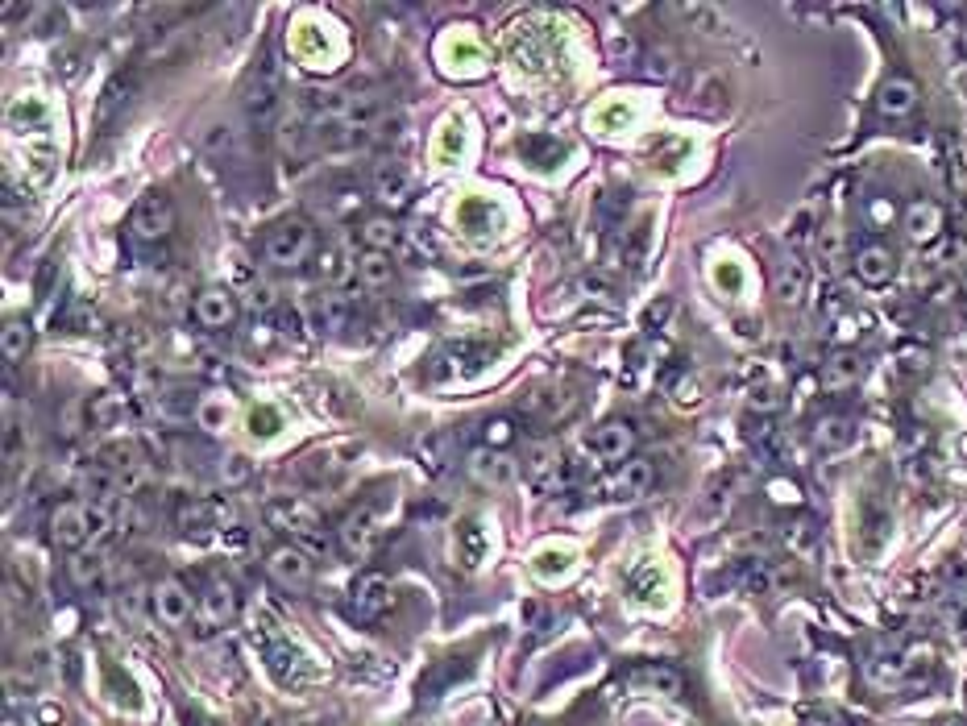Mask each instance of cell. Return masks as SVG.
I'll use <instances>...</instances> for the list:
<instances>
[{
  "mask_svg": "<svg viewBox=\"0 0 967 726\" xmlns=\"http://www.w3.org/2000/svg\"><path fill=\"white\" fill-rule=\"evenodd\" d=\"M312 254H316V233L308 220H283L266 237V262L279 270H299Z\"/></svg>",
  "mask_w": 967,
  "mask_h": 726,
  "instance_id": "obj_1",
  "label": "cell"
},
{
  "mask_svg": "<svg viewBox=\"0 0 967 726\" xmlns=\"http://www.w3.org/2000/svg\"><path fill=\"white\" fill-rule=\"evenodd\" d=\"M266 519L274 523V527H283V532H291V536H299L308 548H320L324 540H320V519H316V511L308 507V502H299V498H274V502H266Z\"/></svg>",
  "mask_w": 967,
  "mask_h": 726,
  "instance_id": "obj_2",
  "label": "cell"
},
{
  "mask_svg": "<svg viewBox=\"0 0 967 726\" xmlns=\"http://www.w3.org/2000/svg\"><path fill=\"white\" fill-rule=\"evenodd\" d=\"M129 225H133L137 237H146V241L167 237L175 229V204H171V195L167 191H146L142 200H137Z\"/></svg>",
  "mask_w": 967,
  "mask_h": 726,
  "instance_id": "obj_3",
  "label": "cell"
},
{
  "mask_svg": "<svg viewBox=\"0 0 967 726\" xmlns=\"http://www.w3.org/2000/svg\"><path fill=\"white\" fill-rule=\"evenodd\" d=\"M586 449L598 457V461H611V465H623L631 461V449H635V428L627 420H611L594 428V436L586 440Z\"/></svg>",
  "mask_w": 967,
  "mask_h": 726,
  "instance_id": "obj_4",
  "label": "cell"
},
{
  "mask_svg": "<svg viewBox=\"0 0 967 726\" xmlns=\"http://www.w3.org/2000/svg\"><path fill=\"white\" fill-rule=\"evenodd\" d=\"M50 536L63 548H84L88 536V502H59L50 515Z\"/></svg>",
  "mask_w": 967,
  "mask_h": 726,
  "instance_id": "obj_5",
  "label": "cell"
},
{
  "mask_svg": "<svg viewBox=\"0 0 967 726\" xmlns=\"http://www.w3.org/2000/svg\"><path fill=\"white\" fill-rule=\"evenodd\" d=\"M308 316H312V324L320 332H341L353 320V295H345V291H320L308 303Z\"/></svg>",
  "mask_w": 967,
  "mask_h": 726,
  "instance_id": "obj_6",
  "label": "cell"
},
{
  "mask_svg": "<svg viewBox=\"0 0 967 726\" xmlns=\"http://www.w3.org/2000/svg\"><path fill=\"white\" fill-rule=\"evenodd\" d=\"M79 494H84L92 507H117L125 486H121V478L108 465H92V469L79 473Z\"/></svg>",
  "mask_w": 967,
  "mask_h": 726,
  "instance_id": "obj_7",
  "label": "cell"
},
{
  "mask_svg": "<svg viewBox=\"0 0 967 726\" xmlns=\"http://www.w3.org/2000/svg\"><path fill=\"white\" fill-rule=\"evenodd\" d=\"M150 598H154L158 619L167 623V627H183V623L191 619V594H187V585H183V581H175V577L158 581V590H154Z\"/></svg>",
  "mask_w": 967,
  "mask_h": 726,
  "instance_id": "obj_8",
  "label": "cell"
},
{
  "mask_svg": "<svg viewBox=\"0 0 967 726\" xmlns=\"http://www.w3.org/2000/svg\"><path fill=\"white\" fill-rule=\"evenodd\" d=\"M938 233H943V208L934 200H914L905 208V237L914 245H930Z\"/></svg>",
  "mask_w": 967,
  "mask_h": 726,
  "instance_id": "obj_9",
  "label": "cell"
},
{
  "mask_svg": "<svg viewBox=\"0 0 967 726\" xmlns=\"http://www.w3.org/2000/svg\"><path fill=\"white\" fill-rule=\"evenodd\" d=\"M196 320L204 324V328H229L233 320H237V299L225 291V287H208V291H200L196 295Z\"/></svg>",
  "mask_w": 967,
  "mask_h": 726,
  "instance_id": "obj_10",
  "label": "cell"
},
{
  "mask_svg": "<svg viewBox=\"0 0 967 726\" xmlns=\"http://www.w3.org/2000/svg\"><path fill=\"white\" fill-rule=\"evenodd\" d=\"M914 104H918V83L909 75H893V79L880 83L876 108L884 117H905V113H914Z\"/></svg>",
  "mask_w": 967,
  "mask_h": 726,
  "instance_id": "obj_11",
  "label": "cell"
},
{
  "mask_svg": "<svg viewBox=\"0 0 967 726\" xmlns=\"http://www.w3.org/2000/svg\"><path fill=\"white\" fill-rule=\"evenodd\" d=\"M893 274H897L893 249H884V245H864L860 254H855V278H860V283H868V287H884Z\"/></svg>",
  "mask_w": 967,
  "mask_h": 726,
  "instance_id": "obj_12",
  "label": "cell"
},
{
  "mask_svg": "<svg viewBox=\"0 0 967 726\" xmlns=\"http://www.w3.org/2000/svg\"><path fill=\"white\" fill-rule=\"evenodd\" d=\"M266 565H270V577L283 581V585H303V581L312 577V556L303 552V548H295V544L274 548Z\"/></svg>",
  "mask_w": 967,
  "mask_h": 726,
  "instance_id": "obj_13",
  "label": "cell"
},
{
  "mask_svg": "<svg viewBox=\"0 0 967 726\" xmlns=\"http://www.w3.org/2000/svg\"><path fill=\"white\" fill-rule=\"evenodd\" d=\"M469 473L482 482V486H511L515 482V461L499 449H478L469 457Z\"/></svg>",
  "mask_w": 967,
  "mask_h": 726,
  "instance_id": "obj_14",
  "label": "cell"
},
{
  "mask_svg": "<svg viewBox=\"0 0 967 726\" xmlns=\"http://www.w3.org/2000/svg\"><path fill=\"white\" fill-rule=\"evenodd\" d=\"M652 478H656L652 461L631 457V461L619 465V473H615V482H611V486H615V494H623V498H640V494L652 490Z\"/></svg>",
  "mask_w": 967,
  "mask_h": 726,
  "instance_id": "obj_15",
  "label": "cell"
},
{
  "mask_svg": "<svg viewBox=\"0 0 967 726\" xmlns=\"http://www.w3.org/2000/svg\"><path fill=\"white\" fill-rule=\"evenodd\" d=\"M353 606H357V614H366V619H374V614H382L386 606H391V581L378 577V573H370L366 581H357V590H353Z\"/></svg>",
  "mask_w": 967,
  "mask_h": 726,
  "instance_id": "obj_16",
  "label": "cell"
},
{
  "mask_svg": "<svg viewBox=\"0 0 967 726\" xmlns=\"http://www.w3.org/2000/svg\"><path fill=\"white\" fill-rule=\"evenodd\" d=\"M200 610H204V619H208L212 627L229 623L233 614H237V594H233V585H229V581H212L208 590H204V598H200Z\"/></svg>",
  "mask_w": 967,
  "mask_h": 726,
  "instance_id": "obj_17",
  "label": "cell"
},
{
  "mask_svg": "<svg viewBox=\"0 0 967 726\" xmlns=\"http://www.w3.org/2000/svg\"><path fill=\"white\" fill-rule=\"evenodd\" d=\"M341 540H345L349 552L366 556V552L374 548V540H378V523H374V515H370V511H353V515L341 523Z\"/></svg>",
  "mask_w": 967,
  "mask_h": 726,
  "instance_id": "obj_18",
  "label": "cell"
},
{
  "mask_svg": "<svg viewBox=\"0 0 967 726\" xmlns=\"http://www.w3.org/2000/svg\"><path fill=\"white\" fill-rule=\"evenodd\" d=\"M357 278L370 287V291H382L395 283V262L391 254H374V249H366L362 258H357Z\"/></svg>",
  "mask_w": 967,
  "mask_h": 726,
  "instance_id": "obj_19",
  "label": "cell"
},
{
  "mask_svg": "<svg viewBox=\"0 0 967 726\" xmlns=\"http://www.w3.org/2000/svg\"><path fill=\"white\" fill-rule=\"evenodd\" d=\"M631 681L644 685V689H652V693H665V697H677L681 693V673H677L673 664H644V668H635Z\"/></svg>",
  "mask_w": 967,
  "mask_h": 726,
  "instance_id": "obj_20",
  "label": "cell"
},
{
  "mask_svg": "<svg viewBox=\"0 0 967 726\" xmlns=\"http://www.w3.org/2000/svg\"><path fill=\"white\" fill-rule=\"evenodd\" d=\"M557 469H561V449L552 440H536L532 449H528V473H532V482L548 486L552 478H557Z\"/></svg>",
  "mask_w": 967,
  "mask_h": 726,
  "instance_id": "obj_21",
  "label": "cell"
},
{
  "mask_svg": "<svg viewBox=\"0 0 967 726\" xmlns=\"http://www.w3.org/2000/svg\"><path fill=\"white\" fill-rule=\"evenodd\" d=\"M457 548H461V561L474 569V565H482V556H486V548H490V536H486V527L478 523V519H469V523H461L457 527Z\"/></svg>",
  "mask_w": 967,
  "mask_h": 726,
  "instance_id": "obj_22",
  "label": "cell"
},
{
  "mask_svg": "<svg viewBox=\"0 0 967 726\" xmlns=\"http://www.w3.org/2000/svg\"><path fill=\"white\" fill-rule=\"evenodd\" d=\"M362 241L374 249V254H391V249L399 245V225L386 216H370L362 225Z\"/></svg>",
  "mask_w": 967,
  "mask_h": 726,
  "instance_id": "obj_23",
  "label": "cell"
},
{
  "mask_svg": "<svg viewBox=\"0 0 967 726\" xmlns=\"http://www.w3.org/2000/svg\"><path fill=\"white\" fill-rule=\"evenodd\" d=\"M229 415H233V407H229L225 395H204V399L196 403V420H200V428H208V432H225V428H229Z\"/></svg>",
  "mask_w": 967,
  "mask_h": 726,
  "instance_id": "obj_24",
  "label": "cell"
},
{
  "mask_svg": "<svg viewBox=\"0 0 967 726\" xmlns=\"http://www.w3.org/2000/svg\"><path fill=\"white\" fill-rule=\"evenodd\" d=\"M274 113H279V96H274V79H270V75H262V79L254 83V92H250V117H254L258 125H270V121H274Z\"/></svg>",
  "mask_w": 967,
  "mask_h": 726,
  "instance_id": "obj_25",
  "label": "cell"
},
{
  "mask_svg": "<svg viewBox=\"0 0 967 726\" xmlns=\"http://www.w3.org/2000/svg\"><path fill=\"white\" fill-rule=\"evenodd\" d=\"M855 378H860V357H851V353H839V357H831V361H826V374H822V382L831 386V390L855 386Z\"/></svg>",
  "mask_w": 967,
  "mask_h": 726,
  "instance_id": "obj_26",
  "label": "cell"
},
{
  "mask_svg": "<svg viewBox=\"0 0 967 726\" xmlns=\"http://www.w3.org/2000/svg\"><path fill=\"white\" fill-rule=\"evenodd\" d=\"M0 345H5V361H9V366H17V361L30 353V324H25V320H9L5 332H0Z\"/></svg>",
  "mask_w": 967,
  "mask_h": 726,
  "instance_id": "obj_27",
  "label": "cell"
},
{
  "mask_svg": "<svg viewBox=\"0 0 967 726\" xmlns=\"http://www.w3.org/2000/svg\"><path fill=\"white\" fill-rule=\"evenodd\" d=\"M777 295H781L785 303H797L801 295H806V266L789 258V262L777 270Z\"/></svg>",
  "mask_w": 967,
  "mask_h": 726,
  "instance_id": "obj_28",
  "label": "cell"
},
{
  "mask_svg": "<svg viewBox=\"0 0 967 726\" xmlns=\"http://www.w3.org/2000/svg\"><path fill=\"white\" fill-rule=\"evenodd\" d=\"M374 187H378V200H386V204H399L403 195H407V175L399 171V166H378Z\"/></svg>",
  "mask_w": 967,
  "mask_h": 726,
  "instance_id": "obj_29",
  "label": "cell"
},
{
  "mask_svg": "<svg viewBox=\"0 0 967 726\" xmlns=\"http://www.w3.org/2000/svg\"><path fill=\"white\" fill-rule=\"evenodd\" d=\"M569 569H573V552H569V548H540V552H536V573H540L544 581L565 577Z\"/></svg>",
  "mask_w": 967,
  "mask_h": 726,
  "instance_id": "obj_30",
  "label": "cell"
},
{
  "mask_svg": "<svg viewBox=\"0 0 967 726\" xmlns=\"http://www.w3.org/2000/svg\"><path fill=\"white\" fill-rule=\"evenodd\" d=\"M13 125H21L25 121V129H46L50 125V108L38 100V96H25V100H17L13 104Z\"/></svg>",
  "mask_w": 967,
  "mask_h": 726,
  "instance_id": "obj_31",
  "label": "cell"
},
{
  "mask_svg": "<svg viewBox=\"0 0 967 726\" xmlns=\"http://www.w3.org/2000/svg\"><path fill=\"white\" fill-rule=\"evenodd\" d=\"M67 569H71V581L75 585H96L104 577V561H100L96 552H75L71 561H67Z\"/></svg>",
  "mask_w": 967,
  "mask_h": 726,
  "instance_id": "obj_32",
  "label": "cell"
},
{
  "mask_svg": "<svg viewBox=\"0 0 967 726\" xmlns=\"http://www.w3.org/2000/svg\"><path fill=\"white\" fill-rule=\"evenodd\" d=\"M316 266H320V278H324V283H345V278L357 270L353 262H345V254H341V249H324V254H316Z\"/></svg>",
  "mask_w": 967,
  "mask_h": 726,
  "instance_id": "obj_33",
  "label": "cell"
},
{
  "mask_svg": "<svg viewBox=\"0 0 967 726\" xmlns=\"http://www.w3.org/2000/svg\"><path fill=\"white\" fill-rule=\"evenodd\" d=\"M283 428V411L279 407H270V403H258L254 411H250V436H258V440H270L274 432Z\"/></svg>",
  "mask_w": 967,
  "mask_h": 726,
  "instance_id": "obj_34",
  "label": "cell"
},
{
  "mask_svg": "<svg viewBox=\"0 0 967 726\" xmlns=\"http://www.w3.org/2000/svg\"><path fill=\"white\" fill-rule=\"evenodd\" d=\"M851 440H855V428L847 420H822L818 424V444H822V449L839 453V449H847Z\"/></svg>",
  "mask_w": 967,
  "mask_h": 726,
  "instance_id": "obj_35",
  "label": "cell"
},
{
  "mask_svg": "<svg viewBox=\"0 0 967 726\" xmlns=\"http://www.w3.org/2000/svg\"><path fill=\"white\" fill-rule=\"evenodd\" d=\"M113 532H117L113 507H92V502H88V536H92V544H104Z\"/></svg>",
  "mask_w": 967,
  "mask_h": 726,
  "instance_id": "obj_36",
  "label": "cell"
},
{
  "mask_svg": "<svg viewBox=\"0 0 967 726\" xmlns=\"http://www.w3.org/2000/svg\"><path fill=\"white\" fill-rule=\"evenodd\" d=\"M121 614L125 623H146V590H137V585H129V590L121 594Z\"/></svg>",
  "mask_w": 967,
  "mask_h": 726,
  "instance_id": "obj_37",
  "label": "cell"
},
{
  "mask_svg": "<svg viewBox=\"0 0 967 726\" xmlns=\"http://www.w3.org/2000/svg\"><path fill=\"white\" fill-rule=\"evenodd\" d=\"M208 502H183V507H179V523L187 527V532H191V527H204L208 523Z\"/></svg>",
  "mask_w": 967,
  "mask_h": 726,
  "instance_id": "obj_38",
  "label": "cell"
},
{
  "mask_svg": "<svg viewBox=\"0 0 967 726\" xmlns=\"http://www.w3.org/2000/svg\"><path fill=\"white\" fill-rule=\"evenodd\" d=\"M220 473H225V478H229V482H241V478H245V473H250V461H245L241 453H233V457H229V465H225V469H220Z\"/></svg>",
  "mask_w": 967,
  "mask_h": 726,
  "instance_id": "obj_39",
  "label": "cell"
},
{
  "mask_svg": "<svg viewBox=\"0 0 967 726\" xmlns=\"http://www.w3.org/2000/svg\"><path fill=\"white\" fill-rule=\"evenodd\" d=\"M113 519H117V532H129V527L137 523V511L129 507V502H117V507H113Z\"/></svg>",
  "mask_w": 967,
  "mask_h": 726,
  "instance_id": "obj_40",
  "label": "cell"
},
{
  "mask_svg": "<svg viewBox=\"0 0 967 726\" xmlns=\"http://www.w3.org/2000/svg\"><path fill=\"white\" fill-rule=\"evenodd\" d=\"M486 440L507 444V440H511V424H507V420H490V424H486Z\"/></svg>",
  "mask_w": 967,
  "mask_h": 726,
  "instance_id": "obj_41",
  "label": "cell"
},
{
  "mask_svg": "<svg viewBox=\"0 0 967 726\" xmlns=\"http://www.w3.org/2000/svg\"><path fill=\"white\" fill-rule=\"evenodd\" d=\"M714 283H718V287L727 283L731 291H739V270H735V266H718V270H714Z\"/></svg>",
  "mask_w": 967,
  "mask_h": 726,
  "instance_id": "obj_42",
  "label": "cell"
}]
</instances>
